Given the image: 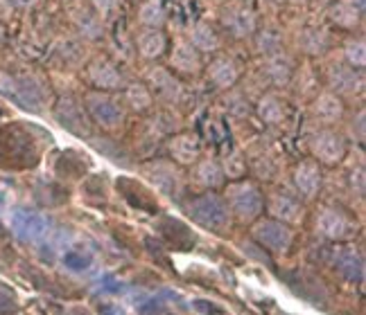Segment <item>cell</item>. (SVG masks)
Listing matches in <instances>:
<instances>
[{"mask_svg":"<svg viewBox=\"0 0 366 315\" xmlns=\"http://www.w3.org/2000/svg\"><path fill=\"white\" fill-rule=\"evenodd\" d=\"M219 25H222L224 34H229L231 38L247 41L258 30V14L251 5L235 0V3H229V5L222 7Z\"/></svg>","mask_w":366,"mask_h":315,"instance_id":"52a82bcc","label":"cell"},{"mask_svg":"<svg viewBox=\"0 0 366 315\" xmlns=\"http://www.w3.org/2000/svg\"><path fill=\"white\" fill-rule=\"evenodd\" d=\"M120 7V0H91V9L100 16L102 21H109Z\"/></svg>","mask_w":366,"mask_h":315,"instance_id":"d590c367","label":"cell"},{"mask_svg":"<svg viewBox=\"0 0 366 315\" xmlns=\"http://www.w3.org/2000/svg\"><path fill=\"white\" fill-rule=\"evenodd\" d=\"M190 178L206 192H217L229 182L227 176H224L219 160H215V158H199V160L192 165Z\"/></svg>","mask_w":366,"mask_h":315,"instance_id":"603a6c76","label":"cell"},{"mask_svg":"<svg viewBox=\"0 0 366 315\" xmlns=\"http://www.w3.org/2000/svg\"><path fill=\"white\" fill-rule=\"evenodd\" d=\"M326 14H328L330 25L337 27V30H344V32H355L364 19V14L355 5H350L348 0H337V3H332L328 7Z\"/></svg>","mask_w":366,"mask_h":315,"instance_id":"83f0119b","label":"cell"},{"mask_svg":"<svg viewBox=\"0 0 366 315\" xmlns=\"http://www.w3.org/2000/svg\"><path fill=\"white\" fill-rule=\"evenodd\" d=\"M143 174L147 180L165 196H179L183 190V180L179 176V167L172 160H152L143 165Z\"/></svg>","mask_w":366,"mask_h":315,"instance_id":"9a60e30c","label":"cell"},{"mask_svg":"<svg viewBox=\"0 0 366 315\" xmlns=\"http://www.w3.org/2000/svg\"><path fill=\"white\" fill-rule=\"evenodd\" d=\"M222 169H224V176L227 180H240V178H247V171H249V162L242 151H231L224 158V162H219Z\"/></svg>","mask_w":366,"mask_h":315,"instance_id":"836d02e7","label":"cell"},{"mask_svg":"<svg viewBox=\"0 0 366 315\" xmlns=\"http://www.w3.org/2000/svg\"><path fill=\"white\" fill-rule=\"evenodd\" d=\"M134 46L140 59L147 63H157L170 50V36L165 34V30H157V27H140L136 32Z\"/></svg>","mask_w":366,"mask_h":315,"instance_id":"ac0fdd59","label":"cell"},{"mask_svg":"<svg viewBox=\"0 0 366 315\" xmlns=\"http://www.w3.org/2000/svg\"><path fill=\"white\" fill-rule=\"evenodd\" d=\"M242 73L244 68L240 63V59H235L233 54H224V52H217L210 56V61L204 66V75H206V81L213 86L215 91H233L237 81L242 79Z\"/></svg>","mask_w":366,"mask_h":315,"instance_id":"9c48e42d","label":"cell"},{"mask_svg":"<svg viewBox=\"0 0 366 315\" xmlns=\"http://www.w3.org/2000/svg\"><path fill=\"white\" fill-rule=\"evenodd\" d=\"M326 86L330 93L340 97L357 95L364 91V70L350 68L348 63H335L326 73Z\"/></svg>","mask_w":366,"mask_h":315,"instance_id":"2e32d148","label":"cell"},{"mask_svg":"<svg viewBox=\"0 0 366 315\" xmlns=\"http://www.w3.org/2000/svg\"><path fill=\"white\" fill-rule=\"evenodd\" d=\"M344 63H348L350 68H357L364 70L366 66V41L362 34H353L348 36L344 43Z\"/></svg>","mask_w":366,"mask_h":315,"instance_id":"d6a6232c","label":"cell"},{"mask_svg":"<svg viewBox=\"0 0 366 315\" xmlns=\"http://www.w3.org/2000/svg\"><path fill=\"white\" fill-rule=\"evenodd\" d=\"M167 70L174 73L179 79L181 77H199L204 75V56L197 52L188 38H177L170 43V50H167Z\"/></svg>","mask_w":366,"mask_h":315,"instance_id":"7c38bea8","label":"cell"},{"mask_svg":"<svg viewBox=\"0 0 366 315\" xmlns=\"http://www.w3.org/2000/svg\"><path fill=\"white\" fill-rule=\"evenodd\" d=\"M292 182L299 198L315 200L323 185V167L317 160H312V158H303L292 169Z\"/></svg>","mask_w":366,"mask_h":315,"instance_id":"5bb4252c","label":"cell"},{"mask_svg":"<svg viewBox=\"0 0 366 315\" xmlns=\"http://www.w3.org/2000/svg\"><path fill=\"white\" fill-rule=\"evenodd\" d=\"M310 110H312V118L323 124V126H332L337 122H342L346 115V104H344V97L335 95L330 91H323L317 93L312 104H310Z\"/></svg>","mask_w":366,"mask_h":315,"instance_id":"44dd1931","label":"cell"},{"mask_svg":"<svg viewBox=\"0 0 366 315\" xmlns=\"http://www.w3.org/2000/svg\"><path fill=\"white\" fill-rule=\"evenodd\" d=\"M350 128H357V142H364V108H360L357 110V118H353V124H350Z\"/></svg>","mask_w":366,"mask_h":315,"instance_id":"8d00e7d4","label":"cell"},{"mask_svg":"<svg viewBox=\"0 0 366 315\" xmlns=\"http://www.w3.org/2000/svg\"><path fill=\"white\" fill-rule=\"evenodd\" d=\"M136 21L143 27H157V30H163L167 23V11L161 0H143L138 7Z\"/></svg>","mask_w":366,"mask_h":315,"instance_id":"f546056e","label":"cell"},{"mask_svg":"<svg viewBox=\"0 0 366 315\" xmlns=\"http://www.w3.org/2000/svg\"><path fill=\"white\" fill-rule=\"evenodd\" d=\"M183 207H186L188 217L197 225H202V227H206V230H213V232L229 230V225L233 221L227 200H224V196L217 192L197 194L190 200H186V205Z\"/></svg>","mask_w":366,"mask_h":315,"instance_id":"7a4b0ae2","label":"cell"},{"mask_svg":"<svg viewBox=\"0 0 366 315\" xmlns=\"http://www.w3.org/2000/svg\"><path fill=\"white\" fill-rule=\"evenodd\" d=\"M14 97L19 99L23 108L30 110H39L41 102H44V95H41V88L32 81V79H16V86H14Z\"/></svg>","mask_w":366,"mask_h":315,"instance_id":"1f68e13d","label":"cell"},{"mask_svg":"<svg viewBox=\"0 0 366 315\" xmlns=\"http://www.w3.org/2000/svg\"><path fill=\"white\" fill-rule=\"evenodd\" d=\"M7 3L14 5L16 9H32L39 3V0H7Z\"/></svg>","mask_w":366,"mask_h":315,"instance_id":"f35d334b","label":"cell"},{"mask_svg":"<svg viewBox=\"0 0 366 315\" xmlns=\"http://www.w3.org/2000/svg\"><path fill=\"white\" fill-rule=\"evenodd\" d=\"M11 225L23 241H39L48 232V219L32 210H19L14 214Z\"/></svg>","mask_w":366,"mask_h":315,"instance_id":"cb8c5ba5","label":"cell"},{"mask_svg":"<svg viewBox=\"0 0 366 315\" xmlns=\"http://www.w3.org/2000/svg\"><path fill=\"white\" fill-rule=\"evenodd\" d=\"M315 230L323 239L335 241V243H344V241H350L357 237V221L342 207L323 205L317 212Z\"/></svg>","mask_w":366,"mask_h":315,"instance_id":"277c9868","label":"cell"},{"mask_svg":"<svg viewBox=\"0 0 366 315\" xmlns=\"http://www.w3.org/2000/svg\"><path fill=\"white\" fill-rule=\"evenodd\" d=\"M332 46V34L328 32V27H319V25H307L305 30L299 34V50L305 56H321L326 54Z\"/></svg>","mask_w":366,"mask_h":315,"instance_id":"484cf974","label":"cell"},{"mask_svg":"<svg viewBox=\"0 0 366 315\" xmlns=\"http://www.w3.org/2000/svg\"><path fill=\"white\" fill-rule=\"evenodd\" d=\"M264 212L269 214V219L285 225H299L305 217V203L299 194L278 187L269 196H264Z\"/></svg>","mask_w":366,"mask_h":315,"instance_id":"30bf717a","label":"cell"},{"mask_svg":"<svg viewBox=\"0 0 366 315\" xmlns=\"http://www.w3.org/2000/svg\"><path fill=\"white\" fill-rule=\"evenodd\" d=\"M251 225H253L251 237L264 252L278 257V254H285L292 248L294 234L290 230V225L280 223L276 219H264V217H260L256 223H251Z\"/></svg>","mask_w":366,"mask_h":315,"instance_id":"ba28073f","label":"cell"},{"mask_svg":"<svg viewBox=\"0 0 366 315\" xmlns=\"http://www.w3.org/2000/svg\"><path fill=\"white\" fill-rule=\"evenodd\" d=\"M5 41H7V30H5V25L0 23V48L5 46Z\"/></svg>","mask_w":366,"mask_h":315,"instance_id":"60d3db41","label":"cell"},{"mask_svg":"<svg viewBox=\"0 0 366 315\" xmlns=\"http://www.w3.org/2000/svg\"><path fill=\"white\" fill-rule=\"evenodd\" d=\"M84 77H86L91 91H100V93H122L127 81H129L120 70V66L114 59H109L107 54L93 56L86 63V68H84Z\"/></svg>","mask_w":366,"mask_h":315,"instance_id":"5b68a950","label":"cell"},{"mask_svg":"<svg viewBox=\"0 0 366 315\" xmlns=\"http://www.w3.org/2000/svg\"><path fill=\"white\" fill-rule=\"evenodd\" d=\"M54 118L66 128V131L75 133L79 138H91L93 124L89 120V113L84 108V102L75 95H64L54 104Z\"/></svg>","mask_w":366,"mask_h":315,"instance_id":"8fae6325","label":"cell"},{"mask_svg":"<svg viewBox=\"0 0 366 315\" xmlns=\"http://www.w3.org/2000/svg\"><path fill=\"white\" fill-rule=\"evenodd\" d=\"M188 41L202 56H213L222 52L224 46V36L219 32V27L210 21H194L188 30Z\"/></svg>","mask_w":366,"mask_h":315,"instance_id":"d6986e66","label":"cell"},{"mask_svg":"<svg viewBox=\"0 0 366 315\" xmlns=\"http://www.w3.org/2000/svg\"><path fill=\"white\" fill-rule=\"evenodd\" d=\"M294 73H297V61H294V56L285 50L262 59V75L269 79V83L276 86V88L290 86L294 81Z\"/></svg>","mask_w":366,"mask_h":315,"instance_id":"7402d4cb","label":"cell"},{"mask_svg":"<svg viewBox=\"0 0 366 315\" xmlns=\"http://www.w3.org/2000/svg\"><path fill=\"white\" fill-rule=\"evenodd\" d=\"M256 115L264 126H283L290 118V104L280 93L267 91L258 97Z\"/></svg>","mask_w":366,"mask_h":315,"instance_id":"ffe728a7","label":"cell"},{"mask_svg":"<svg viewBox=\"0 0 366 315\" xmlns=\"http://www.w3.org/2000/svg\"><path fill=\"white\" fill-rule=\"evenodd\" d=\"M348 3H350V5H355L362 14L366 11V0H348Z\"/></svg>","mask_w":366,"mask_h":315,"instance_id":"ab89813d","label":"cell"},{"mask_svg":"<svg viewBox=\"0 0 366 315\" xmlns=\"http://www.w3.org/2000/svg\"><path fill=\"white\" fill-rule=\"evenodd\" d=\"M120 289H122V284L116 277H104V286H102L104 293H118Z\"/></svg>","mask_w":366,"mask_h":315,"instance_id":"74e56055","label":"cell"},{"mask_svg":"<svg viewBox=\"0 0 366 315\" xmlns=\"http://www.w3.org/2000/svg\"><path fill=\"white\" fill-rule=\"evenodd\" d=\"M84 108L89 113L91 124L100 126L102 131L114 133L118 128L124 126L127 120V108L122 104V99L118 93H100V91H91L84 95Z\"/></svg>","mask_w":366,"mask_h":315,"instance_id":"3957f363","label":"cell"},{"mask_svg":"<svg viewBox=\"0 0 366 315\" xmlns=\"http://www.w3.org/2000/svg\"><path fill=\"white\" fill-rule=\"evenodd\" d=\"M75 25H77V32L84 38H100L104 34V21L97 16L93 9H77L75 14Z\"/></svg>","mask_w":366,"mask_h":315,"instance_id":"4dcf8cb0","label":"cell"},{"mask_svg":"<svg viewBox=\"0 0 366 315\" xmlns=\"http://www.w3.org/2000/svg\"><path fill=\"white\" fill-rule=\"evenodd\" d=\"M120 99L127 110L138 113V115H145V113H149L154 106H157V99H154L145 81H127Z\"/></svg>","mask_w":366,"mask_h":315,"instance_id":"d4e9b609","label":"cell"},{"mask_svg":"<svg viewBox=\"0 0 366 315\" xmlns=\"http://www.w3.org/2000/svg\"><path fill=\"white\" fill-rule=\"evenodd\" d=\"M348 153V140L332 126H323L310 138V158L321 167H337Z\"/></svg>","mask_w":366,"mask_h":315,"instance_id":"8992f818","label":"cell"},{"mask_svg":"<svg viewBox=\"0 0 366 315\" xmlns=\"http://www.w3.org/2000/svg\"><path fill=\"white\" fill-rule=\"evenodd\" d=\"M335 268L350 284H360L364 279V257L355 248H337Z\"/></svg>","mask_w":366,"mask_h":315,"instance_id":"4316f807","label":"cell"},{"mask_svg":"<svg viewBox=\"0 0 366 315\" xmlns=\"http://www.w3.org/2000/svg\"><path fill=\"white\" fill-rule=\"evenodd\" d=\"M267 3H285V0H267Z\"/></svg>","mask_w":366,"mask_h":315,"instance_id":"7bdbcfd3","label":"cell"},{"mask_svg":"<svg viewBox=\"0 0 366 315\" xmlns=\"http://www.w3.org/2000/svg\"><path fill=\"white\" fill-rule=\"evenodd\" d=\"M253 38V48H256V52L262 56H272V54H278L285 50V41H283V34H280L278 30H274V27H258L256 34L251 36Z\"/></svg>","mask_w":366,"mask_h":315,"instance_id":"f1b7e54d","label":"cell"},{"mask_svg":"<svg viewBox=\"0 0 366 315\" xmlns=\"http://www.w3.org/2000/svg\"><path fill=\"white\" fill-rule=\"evenodd\" d=\"M224 200L231 210V217L240 223H256L264 214V194L260 185L251 178H240V180H229L224 185Z\"/></svg>","mask_w":366,"mask_h":315,"instance_id":"6da1fadb","label":"cell"},{"mask_svg":"<svg viewBox=\"0 0 366 315\" xmlns=\"http://www.w3.org/2000/svg\"><path fill=\"white\" fill-rule=\"evenodd\" d=\"M143 81L147 83L154 99L163 104H179L183 99V93H186L181 79L174 73H170L165 66H157V63L149 66Z\"/></svg>","mask_w":366,"mask_h":315,"instance_id":"4fadbf2b","label":"cell"},{"mask_svg":"<svg viewBox=\"0 0 366 315\" xmlns=\"http://www.w3.org/2000/svg\"><path fill=\"white\" fill-rule=\"evenodd\" d=\"M167 155L177 167H192L202 158V140L192 131H179L167 138Z\"/></svg>","mask_w":366,"mask_h":315,"instance_id":"e0dca14e","label":"cell"},{"mask_svg":"<svg viewBox=\"0 0 366 315\" xmlns=\"http://www.w3.org/2000/svg\"><path fill=\"white\" fill-rule=\"evenodd\" d=\"M91 254L81 248H70L66 254H64V264L70 268V270H86L91 266Z\"/></svg>","mask_w":366,"mask_h":315,"instance_id":"e575fe53","label":"cell"},{"mask_svg":"<svg viewBox=\"0 0 366 315\" xmlns=\"http://www.w3.org/2000/svg\"><path fill=\"white\" fill-rule=\"evenodd\" d=\"M287 3H294V5H305V3H310V0H287Z\"/></svg>","mask_w":366,"mask_h":315,"instance_id":"b9f144b4","label":"cell"}]
</instances>
